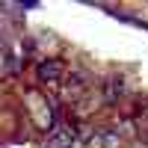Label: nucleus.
Masks as SVG:
<instances>
[{"instance_id":"2","label":"nucleus","mask_w":148,"mask_h":148,"mask_svg":"<svg viewBox=\"0 0 148 148\" xmlns=\"http://www.w3.org/2000/svg\"><path fill=\"white\" fill-rule=\"evenodd\" d=\"M95 148H119V139L113 136V133H98V136L92 139Z\"/></svg>"},{"instance_id":"1","label":"nucleus","mask_w":148,"mask_h":148,"mask_svg":"<svg viewBox=\"0 0 148 148\" xmlns=\"http://www.w3.org/2000/svg\"><path fill=\"white\" fill-rule=\"evenodd\" d=\"M62 71H65V65L59 62V59H45V62L39 65V80L42 83H56L59 77H62Z\"/></svg>"}]
</instances>
